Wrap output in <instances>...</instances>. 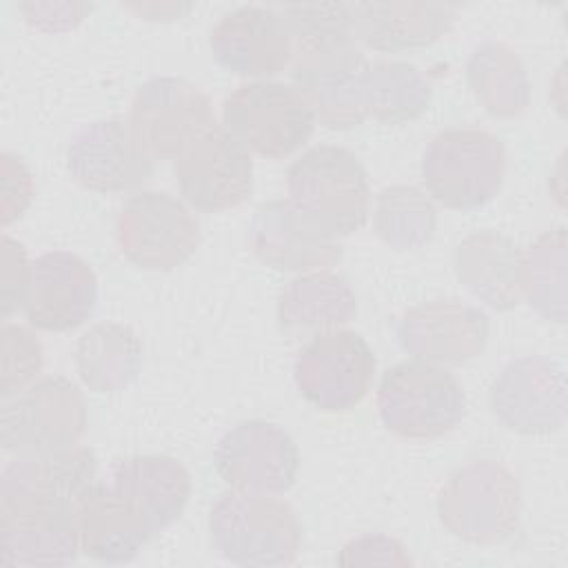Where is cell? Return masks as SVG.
I'll list each match as a JSON object with an SVG mask.
<instances>
[{"label":"cell","instance_id":"2","mask_svg":"<svg viewBox=\"0 0 568 568\" xmlns=\"http://www.w3.org/2000/svg\"><path fill=\"white\" fill-rule=\"evenodd\" d=\"M209 535L213 548L240 566H288L302 546V524L286 501L235 488L211 506Z\"/></svg>","mask_w":568,"mask_h":568},{"label":"cell","instance_id":"22","mask_svg":"<svg viewBox=\"0 0 568 568\" xmlns=\"http://www.w3.org/2000/svg\"><path fill=\"white\" fill-rule=\"evenodd\" d=\"M353 38L375 51H408L437 42L455 22L457 9L439 2H355Z\"/></svg>","mask_w":568,"mask_h":568},{"label":"cell","instance_id":"8","mask_svg":"<svg viewBox=\"0 0 568 568\" xmlns=\"http://www.w3.org/2000/svg\"><path fill=\"white\" fill-rule=\"evenodd\" d=\"M82 390L62 375L36 379L2 406V448L13 455H42L80 446L87 433Z\"/></svg>","mask_w":568,"mask_h":568},{"label":"cell","instance_id":"18","mask_svg":"<svg viewBox=\"0 0 568 568\" xmlns=\"http://www.w3.org/2000/svg\"><path fill=\"white\" fill-rule=\"evenodd\" d=\"M98 304V280L87 260L49 251L31 262L22 313L40 331L64 333L84 324Z\"/></svg>","mask_w":568,"mask_h":568},{"label":"cell","instance_id":"15","mask_svg":"<svg viewBox=\"0 0 568 568\" xmlns=\"http://www.w3.org/2000/svg\"><path fill=\"white\" fill-rule=\"evenodd\" d=\"M490 408L510 430L548 435L566 422V377L557 362L541 355L517 357L490 386Z\"/></svg>","mask_w":568,"mask_h":568},{"label":"cell","instance_id":"17","mask_svg":"<svg viewBox=\"0 0 568 568\" xmlns=\"http://www.w3.org/2000/svg\"><path fill=\"white\" fill-rule=\"evenodd\" d=\"M397 342L413 359L444 368L457 366L484 351L488 317L459 300L422 302L399 317Z\"/></svg>","mask_w":568,"mask_h":568},{"label":"cell","instance_id":"38","mask_svg":"<svg viewBox=\"0 0 568 568\" xmlns=\"http://www.w3.org/2000/svg\"><path fill=\"white\" fill-rule=\"evenodd\" d=\"M129 11H135L144 20H175L182 13H186L193 4H180V2H142V4H122Z\"/></svg>","mask_w":568,"mask_h":568},{"label":"cell","instance_id":"4","mask_svg":"<svg viewBox=\"0 0 568 568\" xmlns=\"http://www.w3.org/2000/svg\"><path fill=\"white\" fill-rule=\"evenodd\" d=\"M517 477L497 459H475L457 468L437 497L444 528L470 544H501L519 526Z\"/></svg>","mask_w":568,"mask_h":568},{"label":"cell","instance_id":"34","mask_svg":"<svg viewBox=\"0 0 568 568\" xmlns=\"http://www.w3.org/2000/svg\"><path fill=\"white\" fill-rule=\"evenodd\" d=\"M339 566H410L402 541L382 532H368L346 541L337 555Z\"/></svg>","mask_w":568,"mask_h":568},{"label":"cell","instance_id":"13","mask_svg":"<svg viewBox=\"0 0 568 568\" xmlns=\"http://www.w3.org/2000/svg\"><path fill=\"white\" fill-rule=\"evenodd\" d=\"M213 464L229 488L282 495L297 479L300 450L282 426L244 419L220 437Z\"/></svg>","mask_w":568,"mask_h":568},{"label":"cell","instance_id":"14","mask_svg":"<svg viewBox=\"0 0 568 568\" xmlns=\"http://www.w3.org/2000/svg\"><path fill=\"white\" fill-rule=\"evenodd\" d=\"M186 204L204 213L235 209L253 189L251 151L224 126H213L173 164Z\"/></svg>","mask_w":568,"mask_h":568},{"label":"cell","instance_id":"7","mask_svg":"<svg viewBox=\"0 0 568 568\" xmlns=\"http://www.w3.org/2000/svg\"><path fill=\"white\" fill-rule=\"evenodd\" d=\"M224 129L248 151L282 160L302 149L315 129V115L295 84L246 82L222 104Z\"/></svg>","mask_w":568,"mask_h":568},{"label":"cell","instance_id":"9","mask_svg":"<svg viewBox=\"0 0 568 568\" xmlns=\"http://www.w3.org/2000/svg\"><path fill=\"white\" fill-rule=\"evenodd\" d=\"M95 475L98 459L87 446L16 455L0 477V515H75Z\"/></svg>","mask_w":568,"mask_h":568},{"label":"cell","instance_id":"36","mask_svg":"<svg viewBox=\"0 0 568 568\" xmlns=\"http://www.w3.org/2000/svg\"><path fill=\"white\" fill-rule=\"evenodd\" d=\"M0 171H2V178H0L2 180L0 213H2V226H9L18 217H22V213L31 204L33 175L18 155L7 153V151L2 153Z\"/></svg>","mask_w":568,"mask_h":568},{"label":"cell","instance_id":"12","mask_svg":"<svg viewBox=\"0 0 568 568\" xmlns=\"http://www.w3.org/2000/svg\"><path fill=\"white\" fill-rule=\"evenodd\" d=\"M129 126L153 160H178L215 126L213 104L184 78L146 80L131 100Z\"/></svg>","mask_w":568,"mask_h":568},{"label":"cell","instance_id":"1","mask_svg":"<svg viewBox=\"0 0 568 568\" xmlns=\"http://www.w3.org/2000/svg\"><path fill=\"white\" fill-rule=\"evenodd\" d=\"M288 202L328 237L359 231L371 213V186L362 162L344 146L320 144L286 173Z\"/></svg>","mask_w":568,"mask_h":568},{"label":"cell","instance_id":"29","mask_svg":"<svg viewBox=\"0 0 568 568\" xmlns=\"http://www.w3.org/2000/svg\"><path fill=\"white\" fill-rule=\"evenodd\" d=\"M466 80L475 98L493 115L513 118L528 106V75L515 51L504 42H481L466 62Z\"/></svg>","mask_w":568,"mask_h":568},{"label":"cell","instance_id":"25","mask_svg":"<svg viewBox=\"0 0 568 568\" xmlns=\"http://www.w3.org/2000/svg\"><path fill=\"white\" fill-rule=\"evenodd\" d=\"M517 244L497 231H477L455 251V273L464 288L495 311L513 308L519 297Z\"/></svg>","mask_w":568,"mask_h":568},{"label":"cell","instance_id":"35","mask_svg":"<svg viewBox=\"0 0 568 568\" xmlns=\"http://www.w3.org/2000/svg\"><path fill=\"white\" fill-rule=\"evenodd\" d=\"M0 282H2V320L7 322L18 308L24 304V295L31 277V262L27 260V251L20 242L2 235V253H0Z\"/></svg>","mask_w":568,"mask_h":568},{"label":"cell","instance_id":"3","mask_svg":"<svg viewBox=\"0 0 568 568\" xmlns=\"http://www.w3.org/2000/svg\"><path fill=\"white\" fill-rule=\"evenodd\" d=\"M506 173V151L497 135L477 126L439 131L422 158V180L433 200L448 209L490 202Z\"/></svg>","mask_w":568,"mask_h":568},{"label":"cell","instance_id":"27","mask_svg":"<svg viewBox=\"0 0 568 568\" xmlns=\"http://www.w3.org/2000/svg\"><path fill=\"white\" fill-rule=\"evenodd\" d=\"M80 552L75 515H0V561L60 566Z\"/></svg>","mask_w":568,"mask_h":568},{"label":"cell","instance_id":"21","mask_svg":"<svg viewBox=\"0 0 568 568\" xmlns=\"http://www.w3.org/2000/svg\"><path fill=\"white\" fill-rule=\"evenodd\" d=\"M80 552L100 564H126L153 537L144 517L111 484L95 481L75 508Z\"/></svg>","mask_w":568,"mask_h":568},{"label":"cell","instance_id":"23","mask_svg":"<svg viewBox=\"0 0 568 568\" xmlns=\"http://www.w3.org/2000/svg\"><path fill=\"white\" fill-rule=\"evenodd\" d=\"M144 517L151 532L169 528L186 508L191 475L169 455H131L118 459L109 479Z\"/></svg>","mask_w":568,"mask_h":568},{"label":"cell","instance_id":"30","mask_svg":"<svg viewBox=\"0 0 568 568\" xmlns=\"http://www.w3.org/2000/svg\"><path fill=\"white\" fill-rule=\"evenodd\" d=\"M521 297L546 320L566 322V231H544L519 260Z\"/></svg>","mask_w":568,"mask_h":568},{"label":"cell","instance_id":"5","mask_svg":"<svg viewBox=\"0 0 568 568\" xmlns=\"http://www.w3.org/2000/svg\"><path fill=\"white\" fill-rule=\"evenodd\" d=\"M366 69L368 60L348 33L293 42V82L311 104L315 122L328 129H351L366 120L362 102Z\"/></svg>","mask_w":568,"mask_h":568},{"label":"cell","instance_id":"20","mask_svg":"<svg viewBox=\"0 0 568 568\" xmlns=\"http://www.w3.org/2000/svg\"><path fill=\"white\" fill-rule=\"evenodd\" d=\"M211 51L231 73L266 78L291 67L293 38L280 11L268 7H240L215 22Z\"/></svg>","mask_w":568,"mask_h":568},{"label":"cell","instance_id":"11","mask_svg":"<svg viewBox=\"0 0 568 568\" xmlns=\"http://www.w3.org/2000/svg\"><path fill=\"white\" fill-rule=\"evenodd\" d=\"M375 355L368 342L348 328L313 335L293 364L300 395L328 413L355 408L375 377Z\"/></svg>","mask_w":568,"mask_h":568},{"label":"cell","instance_id":"33","mask_svg":"<svg viewBox=\"0 0 568 568\" xmlns=\"http://www.w3.org/2000/svg\"><path fill=\"white\" fill-rule=\"evenodd\" d=\"M280 13L288 24L293 42L337 33L353 36L351 4H284Z\"/></svg>","mask_w":568,"mask_h":568},{"label":"cell","instance_id":"37","mask_svg":"<svg viewBox=\"0 0 568 568\" xmlns=\"http://www.w3.org/2000/svg\"><path fill=\"white\" fill-rule=\"evenodd\" d=\"M18 11L24 20L44 33H62L78 27L91 11L89 2H20Z\"/></svg>","mask_w":568,"mask_h":568},{"label":"cell","instance_id":"28","mask_svg":"<svg viewBox=\"0 0 568 568\" xmlns=\"http://www.w3.org/2000/svg\"><path fill=\"white\" fill-rule=\"evenodd\" d=\"M433 89L424 73L399 60L368 62L362 80V102L366 118L382 124H404L424 115L430 106Z\"/></svg>","mask_w":568,"mask_h":568},{"label":"cell","instance_id":"26","mask_svg":"<svg viewBox=\"0 0 568 568\" xmlns=\"http://www.w3.org/2000/svg\"><path fill=\"white\" fill-rule=\"evenodd\" d=\"M142 368V342L124 324L100 322L75 344V371L93 393L126 388Z\"/></svg>","mask_w":568,"mask_h":568},{"label":"cell","instance_id":"16","mask_svg":"<svg viewBox=\"0 0 568 568\" xmlns=\"http://www.w3.org/2000/svg\"><path fill=\"white\" fill-rule=\"evenodd\" d=\"M153 162L129 122L122 120L87 124L67 146L71 178L95 193H122L142 186L153 175Z\"/></svg>","mask_w":568,"mask_h":568},{"label":"cell","instance_id":"6","mask_svg":"<svg viewBox=\"0 0 568 568\" xmlns=\"http://www.w3.org/2000/svg\"><path fill=\"white\" fill-rule=\"evenodd\" d=\"M377 410L390 433L408 439H435L462 422L466 395L444 366L410 359L382 375Z\"/></svg>","mask_w":568,"mask_h":568},{"label":"cell","instance_id":"31","mask_svg":"<svg viewBox=\"0 0 568 568\" xmlns=\"http://www.w3.org/2000/svg\"><path fill=\"white\" fill-rule=\"evenodd\" d=\"M435 209L415 186H388L377 195L373 226L393 248H419L435 233Z\"/></svg>","mask_w":568,"mask_h":568},{"label":"cell","instance_id":"24","mask_svg":"<svg viewBox=\"0 0 568 568\" xmlns=\"http://www.w3.org/2000/svg\"><path fill=\"white\" fill-rule=\"evenodd\" d=\"M357 315L351 284L328 271L302 273L291 280L277 302V324L291 337H313L342 328Z\"/></svg>","mask_w":568,"mask_h":568},{"label":"cell","instance_id":"10","mask_svg":"<svg viewBox=\"0 0 568 568\" xmlns=\"http://www.w3.org/2000/svg\"><path fill=\"white\" fill-rule=\"evenodd\" d=\"M120 253L146 271L182 266L200 244V224L191 209L164 191H140L118 211Z\"/></svg>","mask_w":568,"mask_h":568},{"label":"cell","instance_id":"32","mask_svg":"<svg viewBox=\"0 0 568 568\" xmlns=\"http://www.w3.org/2000/svg\"><path fill=\"white\" fill-rule=\"evenodd\" d=\"M0 395L7 399L36 382L44 364V351L40 339L29 328L11 322H4L0 328Z\"/></svg>","mask_w":568,"mask_h":568},{"label":"cell","instance_id":"19","mask_svg":"<svg viewBox=\"0 0 568 568\" xmlns=\"http://www.w3.org/2000/svg\"><path fill=\"white\" fill-rule=\"evenodd\" d=\"M248 246L262 264L300 275L328 271L342 260L339 242L311 224L288 200H268L255 209Z\"/></svg>","mask_w":568,"mask_h":568}]
</instances>
